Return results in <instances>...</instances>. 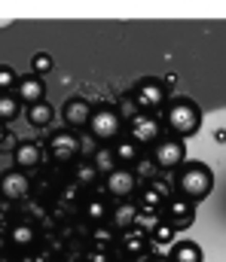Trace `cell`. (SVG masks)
<instances>
[{
  "label": "cell",
  "mask_w": 226,
  "mask_h": 262,
  "mask_svg": "<svg viewBox=\"0 0 226 262\" xmlns=\"http://www.w3.org/2000/svg\"><path fill=\"white\" fill-rule=\"evenodd\" d=\"M183 143L187 156L208 165L214 174V189L205 201L196 204V220L187 232L202 247L205 262H226V107L211 113L199 134Z\"/></svg>",
  "instance_id": "obj_1"
},
{
  "label": "cell",
  "mask_w": 226,
  "mask_h": 262,
  "mask_svg": "<svg viewBox=\"0 0 226 262\" xmlns=\"http://www.w3.org/2000/svg\"><path fill=\"white\" fill-rule=\"evenodd\" d=\"M174 189H177L180 198L199 204V201H205V198L211 195V189H214V174H211L208 165L190 159V162H183V165L177 168V174H174Z\"/></svg>",
  "instance_id": "obj_2"
},
{
  "label": "cell",
  "mask_w": 226,
  "mask_h": 262,
  "mask_svg": "<svg viewBox=\"0 0 226 262\" xmlns=\"http://www.w3.org/2000/svg\"><path fill=\"white\" fill-rule=\"evenodd\" d=\"M202 122H205V116H202V110L196 107V101H190V98H174V101H168V107H165V128L171 131V137L190 140V137L199 134Z\"/></svg>",
  "instance_id": "obj_3"
},
{
  "label": "cell",
  "mask_w": 226,
  "mask_h": 262,
  "mask_svg": "<svg viewBox=\"0 0 226 262\" xmlns=\"http://www.w3.org/2000/svg\"><path fill=\"white\" fill-rule=\"evenodd\" d=\"M86 128H89V134H92L98 143L110 146V143H116L119 134L126 131V122H122V116H119L116 107L101 104V107H92V116H89V125H86Z\"/></svg>",
  "instance_id": "obj_4"
},
{
  "label": "cell",
  "mask_w": 226,
  "mask_h": 262,
  "mask_svg": "<svg viewBox=\"0 0 226 262\" xmlns=\"http://www.w3.org/2000/svg\"><path fill=\"white\" fill-rule=\"evenodd\" d=\"M132 101L138 113H156L162 110V104H168V85L156 76H144L132 85Z\"/></svg>",
  "instance_id": "obj_5"
},
{
  "label": "cell",
  "mask_w": 226,
  "mask_h": 262,
  "mask_svg": "<svg viewBox=\"0 0 226 262\" xmlns=\"http://www.w3.org/2000/svg\"><path fill=\"white\" fill-rule=\"evenodd\" d=\"M46 152H49V159H52L55 165H74L76 159H79V152H83V140H79L76 131L58 128V131L49 134Z\"/></svg>",
  "instance_id": "obj_6"
},
{
  "label": "cell",
  "mask_w": 226,
  "mask_h": 262,
  "mask_svg": "<svg viewBox=\"0 0 226 262\" xmlns=\"http://www.w3.org/2000/svg\"><path fill=\"white\" fill-rule=\"evenodd\" d=\"M126 134H129V140H135L141 149H144V146H153L156 140H162V119L153 116V113H135V116H129V122H126Z\"/></svg>",
  "instance_id": "obj_7"
},
{
  "label": "cell",
  "mask_w": 226,
  "mask_h": 262,
  "mask_svg": "<svg viewBox=\"0 0 226 262\" xmlns=\"http://www.w3.org/2000/svg\"><path fill=\"white\" fill-rule=\"evenodd\" d=\"M153 162L159 171H177L183 162H187V143L177 140V137H162L153 143Z\"/></svg>",
  "instance_id": "obj_8"
},
{
  "label": "cell",
  "mask_w": 226,
  "mask_h": 262,
  "mask_svg": "<svg viewBox=\"0 0 226 262\" xmlns=\"http://www.w3.org/2000/svg\"><path fill=\"white\" fill-rule=\"evenodd\" d=\"M104 192L116 201H129V198L138 192V177L132 168H113L107 177H104Z\"/></svg>",
  "instance_id": "obj_9"
},
{
  "label": "cell",
  "mask_w": 226,
  "mask_h": 262,
  "mask_svg": "<svg viewBox=\"0 0 226 262\" xmlns=\"http://www.w3.org/2000/svg\"><path fill=\"white\" fill-rule=\"evenodd\" d=\"M168 183L165 180H159V177H153L147 180L144 186H138V210L141 213H156V210H162V204L168 201Z\"/></svg>",
  "instance_id": "obj_10"
},
{
  "label": "cell",
  "mask_w": 226,
  "mask_h": 262,
  "mask_svg": "<svg viewBox=\"0 0 226 262\" xmlns=\"http://www.w3.org/2000/svg\"><path fill=\"white\" fill-rule=\"evenodd\" d=\"M162 216H165V223H171L174 229H190L193 220H196V204L187 201V198H180V195H171L162 204Z\"/></svg>",
  "instance_id": "obj_11"
},
{
  "label": "cell",
  "mask_w": 226,
  "mask_h": 262,
  "mask_svg": "<svg viewBox=\"0 0 226 262\" xmlns=\"http://www.w3.org/2000/svg\"><path fill=\"white\" fill-rule=\"evenodd\" d=\"M150 235L147 232H141V229H129V232H122V238H119V250H122V256L129 262H144L150 256Z\"/></svg>",
  "instance_id": "obj_12"
},
{
  "label": "cell",
  "mask_w": 226,
  "mask_h": 262,
  "mask_svg": "<svg viewBox=\"0 0 226 262\" xmlns=\"http://www.w3.org/2000/svg\"><path fill=\"white\" fill-rule=\"evenodd\" d=\"M31 195V180L25 177V171H6L3 177H0V198L3 201H12V204H18V201H25V198Z\"/></svg>",
  "instance_id": "obj_13"
},
{
  "label": "cell",
  "mask_w": 226,
  "mask_h": 262,
  "mask_svg": "<svg viewBox=\"0 0 226 262\" xmlns=\"http://www.w3.org/2000/svg\"><path fill=\"white\" fill-rule=\"evenodd\" d=\"M12 165L15 171H34L43 165V149L37 140H18L12 149Z\"/></svg>",
  "instance_id": "obj_14"
},
{
  "label": "cell",
  "mask_w": 226,
  "mask_h": 262,
  "mask_svg": "<svg viewBox=\"0 0 226 262\" xmlns=\"http://www.w3.org/2000/svg\"><path fill=\"white\" fill-rule=\"evenodd\" d=\"M43 95H46V82H43V76H37V73L22 76L18 85H15V98H18L22 104H28V107L43 104Z\"/></svg>",
  "instance_id": "obj_15"
},
{
  "label": "cell",
  "mask_w": 226,
  "mask_h": 262,
  "mask_svg": "<svg viewBox=\"0 0 226 262\" xmlns=\"http://www.w3.org/2000/svg\"><path fill=\"white\" fill-rule=\"evenodd\" d=\"M61 116H65V125L71 131L86 128V125H89V116H92V107H89L86 98H71V101H65V107H61Z\"/></svg>",
  "instance_id": "obj_16"
},
{
  "label": "cell",
  "mask_w": 226,
  "mask_h": 262,
  "mask_svg": "<svg viewBox=\"0 0 226 262\" xmlns=\"http://www.w3.org/2000/svg\"><path fill=\"white\" fill-rule=\"evenodd\" d=\"M168 262H205V256H202V247L193 238H183V241H174L171 244Z\"/></svg>",
  "instance_id": "obj_17"
},
{
  "label": "cell",
  "mask_w": 226,
  "mask_h": 262,
  "mask_svg": "<svg viewBox=\"0 0 226 262\" xmlns=\"http://www.w3.org/2000/svg\"><path fill=\"white\" fill-rule=\"evenodd\" d=\"M135 220H138V204H132V201H119L110 210V226L119 229V232H129L135 226Z\"/></svg>",
  "instance_id": "obj_18"
},
{
  "label": "cell",
  "mask_w": 226,
  "mask_h": 262,
  "mask_svg": "<svg viewBox=\"0 0 226 262\" xmlns=\"http://www.w3.org/2000/svg\"><path fill=\"white\" fill-rule=\"evenodd\" d=\"M6 238H9V247H12V250H28V247H34V241H37V229H34L31 223H15V226L6 232Z\"/></svg>",
  "instance_id": "obj_19"
},
{
  "label": "cell",
  "mask_w": 226,
  "mask_h": 262,
  "mask_svg": "<svg viewBox=\"0 0 226 262\" xmlns=\"http://www.w3.org/2000/svg\"><path fill=\"white\" fill-rule=\"evenodd\" d=\"M113 146V156H116V165H122V168H129V165H135L138 159H141V146L135 143V140H116V143H110Z\"/></svg>",
  "instance_id": "obj_20"
},
{
  "label": "cell",
  "mask_w": 226,
  "mask_h": 262,
  "mask_svg": "<svg viewBox=\"0 0 226 262\" xmlns=\"http://www.w3.org/2000/svg\"><path fill=\"white\" fill-rule=\"evenodd\" d=\"M110 204H107V198H89L86 204H83V213H86V220L92 223V226H101V223H107L110 220Z\"/></svg>",
  "instance_id": "obj_21"
},
{
  "label": "cell",
  "mask_w": 226,
  "mask_h": 262,
  "mask_svg": "<svg viewBox=\"0 0 226 262\" xmlns=\"http://www.w3.org/2000/svg\"><path fill=\"white\" fill-rule=\"evenodd\" d=\"M98 180H101V171L95 168V162H92V159H86V162L74 165V183L79 186V189L98 186Z\"/></svg>",
  "instance_id": "obj_22"
},
{
  "label": "cell",
  "mask_w": 226,
  "mask_h": 262,
  "mask_svg": "<svg viewBox=\"0 0 226 262\" xmlns=\"http://www.w3.org/2000/svg\"><path fill=\"white\" fill-rule=\"evenodd\" d=\"M52 116H55V113H52V107H49L46 101H43V104H34V107L25 110V119H28L34 128H46V125L52 122Z\"/></svg>",
  "instance_id": "obj_23"
},
{
  "label": "cell",
  "mask_w": 226,
  "mask_h": 262,
  "mask_svg": "<svg viewBox=\"0 0 226 262\" xmlns=\"http://www.w3.org/2000/svg\"><path fill=\"white\" fill-rule=\"evenodd\" d=\"M15 116H22V101L15 95H0V125L15 122Z\"/></svg>",
  "instance_id": "obj_24"
},
{
  "label": "cell",
  "mask_w": 226,
  "mask_h": 262,
  "mask_svg": "<svg viewBox=\"0 0 226 262\" xmlns=\"http://www.w3.org/2000/svg\"><path fill=\"white\" fill-rule=\"evenodd\" d=\"M174 226L171 223H165V220H159L156 226L150 229V241L153 244H159V247H168V244H174Z\"/></svg>",
  "instance_id": "obj_25"
},
{
  "label": "cell",
  "mask_w": 226,
  "mask_h": 262,
  "mask_svg": "<svg viewBox=\"0 0 226 262\" xmlns=\"http://www.w3.org/2000/svg\"><path fill=\"white\" fill-rule=\"evenodd\" d=\"M92 162H95V168H98V171H107V174H110V171L116 168V156H113V146H101V149L92 156Z\"/></svg>",
  "instance_id": "obj_26"
},
{
  "label": "cell",
  "mask_w": 226,
  "mask_h": 262,
  "mask_svg": "<svg viewBox=\"0 0 226 262\" xmlns=\"http://www.w3.org/2000/svg\"><path fill=\"white\" fill-rule=\"evenodd\" d=\"M132 168H135V177H138V180H144V183H147V180H153V177H156V171H159V168H156V162H153V159H147V156H141Z\"/></svg>",
  "instance_id": "obj_27"
},
{
  "label": "cell",
  "mask_w": 226,
  "mask_h": 262,
  "mask_svg": "<svg viewBox=\"0 0 226 262\" xmlns=\"http://www.w3.org/2000/svg\"><path fill=\"white\" fill-rule=\"evenodd\" d=\"M95 244L101 247V250H107L110 244H113V238H116V229L113 226H107V223H101V226H95Z\"/></svg>",
  "instance_id": "obj_28"
},
{
  "label": "cell",
  "mask_w": 226,
  "mask_h": 262,
  "mask_svg": "<svg viewBox=\"0 0 226 262\" xmlns=\"http://www.w3.org/2000/svg\"><path fill=\"white\" fill-rule=\"evenodd\" d=\"M15 85H18V79H15V70L6 64H0V95H9V92H15Z\"/></svg>",
  "instance_id": "obj_29"
},
{
  "label": "cell",
  "mask_w": 226,
  "mask_h": 262,
  "mask_svg": "<svg viewBox=\"0 0 226 262\" xmlns=\"http://www.w3.org/2000/svg\"><path fill=\"white\" fill-rule=\"evenodd\" d=\"M31 67H34V73H37V76H43V73H49V70H52V58H49L46 52H40V55H34Z\"/></svg>",
  "instance_id": "obj_30"
},
{
  "label": "cell",
  "mask_w": 226,
  "mask_h": 262,
  "mask_svg": "<svg viewBox=\"0 0 226 262\" xmlns=\"http://www.w3.org/2000/svg\"><path fill=\"white\" fill-rule=\"evenodd\" d=\"M89 262H110V253L107 250H92L89 253Z\"/></svg>",
  "instance_id": "obj_31"
},
{
  "label": "cell",
  "mask_w": 226,
  "mask_h": 262,
  "mask_svg": "<svg viewBox=\"0 0 226 262\" xmlns=\"http://www.w3.org/2000/svg\"><path fill=\"white\" fill-rule=\"evenodd\" d=\"M76 195H79V186H76V183H71V186H65V192H61V198H65V201H74Z\"/></svg>",
  "instance_id": "obj_32"
},
{
  "label": "cell",
  "mask_w": 226,
  "mask_h": 262,
  "mask_svg": "<svg viewBox=\"0 0 226 262\" xmlns=\"http://www.w3.org/2000/svg\"><path fill=\"white\" fill-rule=\"evenodd\" d=\"M22 262H46V256L43 253H34V256H25Z\"/></svg>",
  "instance_id": "obj_33"
},
{
  "label": "cell",
  "mask_w": 226,
  "mask_h": 262,
  "mask_svg": "<svg viewBox=\"0 0 226 262\" xmlns=\"http://www.w3.org/2000/svg\"><path fill=\"white\" fill-rule=\"evenodd\" d=\"M6 247H9V238H6V232H0V253H3Z\"/></svg>",
  "instance_id": "obj_34"
},
{
  "label": "cell",
  "mask_w": 226,
  "mask_h": 262,
  "mask_svg": "<svg viewBox=\"0 0 226 262\" xmlns=\"http://www.w3.org/2000/svg\"><path fill=\"white\" fill-rule=\"evenodd\" d=\"M144 262H168V256H162V253H159V256H147Z\"/></svg>",
  "instance_id": "obj_35"
},
{
  "label": "cell",
  "mask_w": 226,
  "mask_h": 262,
  "mask_svg": "<svg viewBox=\"0 0 226 262\" xmlns=\"http://www.w3.org/2000/svg\"><path fill=\"white\" fill-rule=\"evenodd\" d=\"M0 262H15V259H12V256H9V253L3 250V253H0Z\"/></svg>",
  "instance_id": "obj_36"
},
{
  "label": "cell",
  "mask_w": 226,
  "mask_h": 262,
  "mask_svg": "<svg viewBox=\"0 0 226 262\" xmlns=\"http://www.w3.org/2000/svg\"><path fill=\"white\" fill-rule=\"evenodd\" d=\"M6 134H9V131H6V125H0V143L6 140Z\"/></svg>",
  "instance_id": "obj_37"
},
{
  "label": "cell",
  "mask_w": 226,
  "mask_h": 262,
  "mask_svg": "<svg viewBox=\"0 0 226 262\" xmlns=\"http://www.w3.org/2000/svg\"><path fill=\"white\" fill-rule=\"evenodd\" d=\"M3 223H6V213L0 210V232H3Z\"/></svg>",
  "instance_id": "obj_38"
},
{
  "label": "cell",
  "mask_w": 226,
  "mask_h": 262,
  "mask_svg": "<svg viewBox=\"0 0 226 262\" xmlns=\"http://www.w3.org/2000/svg\"><path fill=\"white\" fill-rule=\"evenodd\" d=\"M122 262H129V259H122Z\"/></svg>",
  "instance_id": "obj_39"
}]
</instances>
